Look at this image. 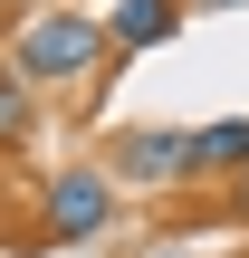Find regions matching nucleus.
Listing matches in <instances>:
<instances>
[{
    "label": "nucleus",
    "mask_w": 249,
    "mask_h": 258,
    "mask_svg": "<svg viewBox=\"0 0 249 258\" xmlns=\"http://www.w3.org/2000/svg\"><path fill=\"white\" fill-rule=\"evenodd\" d=\"M96 57H106V29L86 10H38L10 38V77L19 86H77V77H96Z\"/></svg>",
    "instance_id": "nucleus-1"
},
{
    "label": "nucleus",
    "mask_w": 249,
    "mask_h": 258,
    "mask_svg": "<svg viewBox=\"0 0 249 258\" xmlns=\"http://www.w3.org/2000/svg\"><path fill=\"white\" fill-rule=\"evenodd\" d=\"M29 96H38V86H19V77L0 67V144H19V134L38 124V105H29Z\"/></svg>",
    "instance_id": "nucleus-6"
},
{
    "label": "nucleus",
    "mask_w": 249,
    "mask_h": 258,
    "mask_svg": "<svg viewBox=\"0 0 249 258\" xmlns=\"http://www.w3.org/2000/svg\"><path fill=\"white\" fill-rule=\"evenodd\" d=\"M240 163H249V115H221V124L192 134V182L202 172H240Z\"/></svg>",
    "instance_id": "nucleus-5"
},
{
    "label": "nucleus",
    "mask_w": 249,
    "mask_h": 258,
    "mask_svg": "<svg viewBox=\"0 0 249 258\" xmlns=\"http://www.w3.org/2000/svg\"><path fill=\"white\" fill-rule=\"evenodd\" d=\"M38 230H48L58 249L106 239V230H115V172H96V163H58L48 191H38Z\"/></svg>",
    "instance_id": "nucleus-2"
},
{
    "label": "nucleus",
    "mask_w": 249,
    "mask_h": 258,
    "mask_svg": "<svg viewBox=\"0 0 249 258\" xmlns=\"http://www.w3.org/2000/svg\"><path fill=\"white\" fill-rule=\"evenodd\" d=\"M182 10H192V0H115L106 48H125V57H134V48H163V38L182 29Z\"/></svg>",
    "instance_id": "nucleus-4"
},
{
    "label": "nucleus",
    "mask_w": 249,
    "mask_h": 258,
    "mask_svg": "<svg viewBox=\"0 0 249 258\" xmlns=\"http://www.w3.org/2000/svg\"><path fill=\"white\" fill-rule=\"evenodd\" d=\"M202 10H240V0H202Z\"/></svg>",
    "instance_id": "nucleus-8"
},
{
    "label": "nucleus",
    "mask_w": 249,
    "mask_h": 258,
    "mask_svg": "<svg viewBox=\"0 0 249 258\" xmlns=\"http://www.w3.org/2000/svg\"><path fill=\"white\" fill-rule=\"evenodd\" d=\"M115 172H125L134 191L192 182V134H125V144H115Z\"/></svg>",
    "instance_id": "nucleus-3"
},
{
    "label": "nucleus",
    "mask_w": 249,
    "mask_h": 258,
    "mask_svg": "<svg viewBox=\"0 0 249 258\" xmlns=\"http://www.w3.org/2000/svg\"><path fill=\"white\" fill-rule=\"evenodd\" d=\"M240 211H249V163H240Z\"/></svg>",
    "instance_id": "nucleus-7"
}]
</instances>
